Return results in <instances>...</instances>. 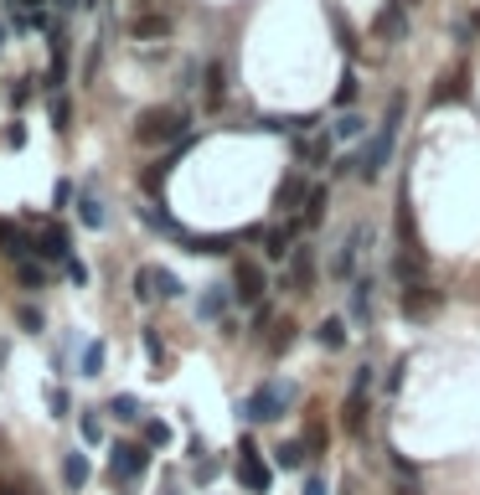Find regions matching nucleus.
<instances>
[{"label":"nucleus","mask_w":480,"mask_h":495,"mask_svg":"<svg viewBox=\"0 0 480 495\" xmlns=\"http://www.w3.org/2000/svg\"><path fill=\"white\" fill-rule=\"evenodd\" d=\"M73 202V181H57V191H52V206H67Z\"/></svg>","instance_id":"nucleus-49"},{"label":"nucleus","mask_w":480,"mask_h":495,"mask_svg":"<svg viewBox=\"0 0 480 495\" xmlns=\"http://www.w3.org/2000/svg\"><path fill=\"white\" fill-rule=\"evenodd\" d=\"M331 21H336V47H341L346 57H356V37H352V26H346V21L336 16V11H331Z\"/></svg>","instance_id":"nucleus-40"},{"label":"nucleus","mask_w":480,"mask_h":495,"mask_svg":"<svg viewBox=\"0 0 480 495\" xmlns=\"http://www.w3.org/2000/svg\"><path fill=\"white\" fill-rule=\"evenodd\" d=\"M129 284H135V300H155V289H150V284H155V274H150V268H140Z\"/></svg>","instance_id":"nucleus-42"},{"label":"nucleus","mask_w":480,"mask_h":495,"mask_svg":"<svg viewBox=\"0 0 480 495\" xmlns=\"http://www.w3.org/2000/svg\"><path fill=\"white\" fill-rule=\"evenodd\" d=\"M78 433H83L88 444H99V439H104V418H99V412H83V418H78Z\"/></svg>","instance_id":"nucleus-38"},{"label":"nucleus","mask_w":480,"mask_h":495,"mask_svg":"<svg viewBox=\"0 0 480 495\" xmlns=\"http://www.w3.org/2000/svg\"><path fill=\"white\" fill-rule=\"evenodd\" d=\"M232 300H238V294H228L223 284H212L207 294H202V305H196V309H202V320H228V305H232Z\"/></svg>","instance_id":"nucleus-19"},{"label":"nucleus","mask_w":480,"mask_h":495,"mask_svg":"<svg viewBox=\"0 0 480 495\" xmlns=\"http://www.w3.org/2000/svg\"><path fill=\"white\" fill-rule=\"evenodd\" d=\"M408 11H414L408 0H388L372 16V41H388V47H393V41L408 37Z\"/></svg>","instance_id":"nucleus-10"},{"label":"nucleus","mask_w":480,"mask_h":495,"mask_svg":"<svg viewBox=\"0 0 480 495\" xmlns=\"http://www.w3.org/2000/svg\"><path fill=\"white\" fill-rule=\"evenodd\" d=\"M290 284L300 289V294L315 284V248H294L290 253Z\"/></svg>","instance_id":"nucleus-17"},{"label":"nucleus","mask_w":480,"mask_h":495,"mask_svg":"<svg viewBox=\"0 0 480 495\" xmlns=\"http://www.w3.org/2000/svg\"><path fill=\"white\" fill-rule=\"evenodd\" d=\"M5 356H11V341H0V367H5Z\"/></svg>","instance_id":"nucleus-54"},{"label":"nucleus","mask_w":480,"mask_h":495,"mask_svg":"<svg viewBox=\"0 0 480 495\" xmlns=\"http://www.w3.org/2000/svg\"><path fill=\"white\" fill-rule=\"evenodd\" d=\"M331 129H326V135H315L310 144H300V150H305V155H310V165H320V161H331Z\"/></svg>","instance_id":"nucleus-34"},{"label":"nucleus","mask_w":480,"mask_h":495,"mask_svg":"<svg viewBox=\"0 0 480 495\" xmlns=\"http://www.w3.org/2000/svg\"><path fill=\"white\" fill-rule=\"evenodd\" d=\"M269 320H274V309H269V305H258V315H253V330L264 335V326H269Z\"/></svg>","instance_id":"nucleus-51"},{"label":"nucleus","mask_w":480,"mask_h":495,"mask_svg":"<svg viewBox=\"0 0 480 495\" xmlns=\"http://www.w3.org/2000/svg\"><path fill=\"white\" fill-rule=\"evenodd\" d=\"M310 191H315V186H305V176H300V170H294V176H284V181H279V191H274V212H294L300 202H310Z\"/></svg>","instance_id":"nucleus-15"},{"label":"nucleus","mask_w":480,"mask_h":495,"mask_svg":"<svg viewBox=\"0 0 480 495\" xmlns=\"http://www.w3.org/2000/svg\"><path fill=\"white\" fill-rule=\"evenodd\" d=\"M397 495H418V485H414V480H403V485H397Z\"/></svg>","instance_id":"nucleus-53"},{"label":"nucleus","mask_w":480,"mask_h":495,"mask_svg":"<svg viewBox=\"0 0 480 495\" xmlns=\"http://www.w3.org/2000/svg\"><path fill=\"white\" fill-rule=\"evenodd\" d=\"M0 495H22V491H16V485H5V480H0Z\"/></svg>","instance_id":"nucleus-55"},{"label":"nucleus","mask_w":480,"mask_h":495,"mask_svg":"<svg viewBox=\"0 0 480 495\" xmlns=\"http://www.w3.org/2000/svg\"><path fill=\"white\" fill-rule=\"evenodd\" d=\"M320 346H326V351H341V346H346V320H341V315H331V320L320 326Z\"/></svg>","instance_id":"nucleus-29"},{"label":"nucleus","mask_w":480,"mask_h":495,"mask_svg":"<svg viewBox=\"0 0 480 495\" xmlns=\"http://www.w3.org/2000/svg\"><path fill=\"white\" fill-rule=\"evenodd\" d=\"M393 274L403 279V284H423V253H397Z\"/></svg>","instance_id":"nucleus-22"},{"label":"nucleus","mask_w":480,"mask_h":495,"mask_svg":"<svg viewBox=\"0 0 480 495\" xmlns=\"http://www.w3.org/2000/svg\"><path fill=\"white\" fill-rule=\"evenodd\" d=\"M145 444H150V449H166V444H170V429L161 423V418H145Z\"/></svg>","instance_id":"nucleus-36"},{"label":"nucleus","mask_w":480,"mask_h":495,"mask_svg":"<svg viewBox=\"0 0 480 495\" xmlns=\"http://www.w3.org/2000/svg\"><path fill=\"white\" fill-rule=\"evenodd\" d=\"M238 485L249 495H269L274 491V470L264 465V454H258V444L253 439H243L238 444Z\"/></svg>","instance_id":"nucleus-5"},{"label":"nucleus","mask_w":480,"mask_h":495,"mask_svg":"<svg viewBox=\"0 0 480 495\" xmlns=\"http://www.w3.org/2000/svg\"><path fill=\"white\" fill-rule=\"evenodd\" d=\"M170 31H176V21H170L166 11H145V16L129 21V37L135 41H161V37H170Z\"/></svg>","instance_id":"nucleus-14"},{"label":"nucleus","mask_w":480,"mask_h":495,"mask_svg":"<svg viewBox=\"0 0 480 495\" xmlns=\"http://www.w3.org/2000/svg\"><path fill=\"white\" fill-rule=\"evenodd\" d=\"M145 351H150V361L161 367V377H166V346H161V335H155V330H145Z\"/></svg>","instance_id":"nucleus-43"},{"label":"nucleus","mask_w":480,"mask_h":495,"mask_svg":"<svg viewBox=\"0 0 480 495\" xmlns=\"http://www.w3.org/2000/svg\"><path fill=\"white\" fill-rule=\"evenodd\" d=\"M455 99H465V73H449V78H444V88H439L434 99V109H444V103H455Z\"/></svg>","instance_id":"nucleus-31"},{"label":"nucleus","mask_w":480,"mask_h":495,"mask_svg":"<svg viewBox=\"0 0 480 495\" xmlns=\"http://www.w3.org/2000/svg\"><path fill=\"white\" fill-rule=\"evenodd\" d=\"M67 279H73V284H83V279H88V274H83V264H78V258H67Z\"/></svg>","instance_id":"nucleus-50"},{"label":"nucleus","mask_w":480,"mask_h":495,"mask_svg":"<svg viewBox=\"0 0 480 495\" xmlns=\"http://www.w3.org/2000/svg\"><path fill=\"white\" fill-rule=\"evenodd\" d=\"M150 274H155V294H161V300H181V279H176L170 268H150Z\"/></svg>","instance_id":"nucleus-33"},{"label":"nucleus","mask_w":480,"mask_h":495,"mask_svg":"<svg viewBox=\"0 0 480 495\" xmlns=\"http://www.w3.org/2000/svg\"><path fill=\"white\" fill-rule=\"evenodd\" d=\"M16 279H22L26 289H42L47 284V274H42V264H31V258H26V264H16Z\"/></svg>","instance_id":"nucleus-37"},{"label":"nucleus","mask_w":480,"mask_h":495,"mask_svg":"<svg viewBox=\"0 0 480 495\" xmlns=\"http://www.w3.org/2000/svg\"><path fill=\"white\" fill-rule=\"evenodd\" d=\"M104 341H88L83 346V361H78V377H99V371H104Z\"/></svg>","instance_id":"nucleus-27"},{"label":"nucleus","mask_w":480,"mask_h":495,"mask_svg":"<svg viewBox=\"0 0 480 495\" xmlns=\"http://www.w3.org/2000/svg\"><path fill=\"white\" fill-rule=\"evenodd\" d=\"M294 397H300V387L274 377V382H264L238 412H243V423H274V418H284V412L294 408Z\"/></svg>","instance_id":"nucleus-2"},{"label":"nucleus","mask_w":480,"mask_h":495,"mask_svg":"<svg viewBox=\"0 0 480 495\" xmlns=\"http://www.w3.org/2000/svg\"><path fill=\"white\" fill-rule=\"evenodd\" d=\"M470 31H480V11H476V16H470Z\"/></svg>","instance_id":"nucleus-57"},{"label":"nucleus","mask_w":480,"mask_h":495,"mask_svg":"<svg viewBox=\"0 0 480 495\" xmlns=\"http://www.w3.org/2000/svg\"><path fill=\"white\" fill-rule=\"evenodd\" d=\"M403 371H408V361H397V367L388 371V397H397V387H403Z\"/></svg>","instance_id":"nucleus-47"},{"label":"nucleus","mask_w":480,"mask_h":495,"mask_svg":"<svg viewBox=\"0 0 480 495\" xmlns=\"http://www.w3.org/2000/svg\"><path fill=\"white\" fill-rule=\"evenodd\" d=\"M78 5H83V0H57V11H63V16H67V11H78Z\"/></svg>","instance_id":"nucleus-52"},{"label":"nucleus","mask_w":480,"mask_h":495,"mask_svg":"<svg viewBox=\"0 0 480 495\" xmlns=\"http://www.w3.org/2000/svg\"><path fill=\"white\" fill-rule=\"evenodd\" d=\"M31 82L37 78H16V88H11V109H26V103H31Z\"/></svg>","instance_id":"nucleus-45"},{"label":"nucleus","mask_w":480,"mask_h":495,"mask_svg":"<svg viewBox=\"0 0 480 495\" xmlns=\"http://www.w3.org/2000/svg\"><path fill=\"white\" fill-rule=\"evenodd\" d=\"M78 217H83V227H104V222H109L104 202H99L93 191H83V196H78Z\"/></svg>","instance_id":"nucleus-25"},{"label":"nucleus","mask_w":480,"mask_h":495,"mask_svg":"<svg viewBox=\"0 0 480 495\" xmlns=\"http://www.w3.org/2000/svg\"><path fill=\"white\" fill-rule=\"evenodd\" d=\"M367 387H372V367H356L352 392H346V408H341V423H346V433H362V429H367Z\"/></svg>","instance_id":"nucleus-9"},{"label":"nucleus","mask_w":480,"mask_h":495,"mask_svg":"<svg viewBox=\"0 0 480 495\" xmlns=\"http://www.w3.org/2000/svg\"><path fill=\"white\" fill-rule=\"evenodd\" d=\"M397 305H403V315H408L414 326H423L429 315L444 309V289H434L429 279H423V284H403V300H397Z\"/></svg>","instance_id":"nucleus-6"},{"label":"nucleus","mask_w":480,"mask_h":495,"mask_svg":"<svg viewBox=\"0 0 480 495\" xmlns=\"http://www.w3.org/2000/svg\"><path fill=\"white\" fill-rule=\"evenodd\" d=\"M16 326H22L26 335H42V309H37V305H16Z\"/></svg>","instance_id":"nucleus-35"},{"label":"nucleus","mask_w":480,"mask_h":495,"mask_svg":"<svg viewBox=\"0 0 480 495\" xmlns=\"http://www.w3.org/2000/svg\"><path fill=\"white\" fill-rule=\"evenodd\" d=\"M362 243H372V227H367V222H356L352 232L336 243V253H331V279H336V284L362 279V274H356V264H362Z\"/></svg>","instance_id":"nucleus-4"},{"label":"nucleus","mask_w":480,"mask_h":495,"mask_svg":"<svg viewBox=\"0 0 480 495\" xmlns=\"http://www.w3.org/2000/svg\"><path fill=\"white\" fill-rule=\"evenodd\" d=\"M300 495H326V480H320V474H305V485H300Z\"/></svg>","instance_id":"nucleus-48"},{"label":"nucleus","mask_w":480,"mask_h":495,"mask_svg":"<svg viewBox=\"0 0 480 495\" xmlns=\"http://www.w3.org/2000/svg\"><path fill=\"white\" fill-rule=\"evenodd\" d=\"M356 93H362V82H356V73H341V82H336L331 103H336V109H341V114H346V109H352V103H356Z\"/></svg>","instance_id":"nucleus-26"},{"label":"nucleus","mask_w":480,"mask_h":495,"mask_svg":"<svg viewBox=\"0 0 480 495\" xmlns=\"http://www.w3.org/2000/svg\"><path fill=\"white\" fill-rule=\"evenodd\" d=\"M352 305H346V315H352L356 326H367L372 320V305H377V279L372 274H362V279H352Z\"/></svg>","instance_id":"nucleus-12"},{"label":"nucleus","mask_w":480,"mask_h":495,"mask_svg":"<svg viewBox=\"0 0 480 495\" xmlns=\"http://www.w3.org/2000/svg\"><path fill=\"white\" fill-rule=\"evenodd\" d=\"M264 289H269V274H264L258 258H238V264H232V294H238L243 305H258Z\"/></svg>","instance_id":"nucleus-8"},{"label":"nucleus","mask_w":480,"mask_h":495,"mask_svg":"<svg viewBox=\"0 0 480 495\" xmlns=\"http://www.w3.org/2000/svg\"><path fill=\"white\" fill-rule=\"evenodd\" d=\"M5 144H16V150L26 144V124H22V119H16V124H5Z\"/></svg>","instance_id":"nucleus-46"},{"label":"nucleus","mask_w":480,"mask_h":495,"mask_svg":"<svg viewBox=\"0 0 480 495\" xmlns=\"http://www.w3.org/2000/svg\"><path fill=\"white\" fill-rule=\"evenodd\" d=\"M274 459H279L284 470H300V465H305V444H284V449H274Z\"/></svg>","instance_id":"nucleus-39"},{"label":"nucleus","mask_w":480,"mask_h":495,"mask_svg":"<svg viewBox=\"0 0 480 495\" xmlns=\"http://www.w3.org/2000/svg\"><path fill=\"white\" fill-rule=\"evenodd\" d=\"M290 346H294V326H290V320H284V326L274 330V341H269V351H274V356H279V351H290Z\"/></svg>","instance_id":"nucleus-44"},{"label":"nucleus","mask_w":480,"mask_h":495,"mask_svg":"<svg viewBox=\"0 0 480 495\" xmlns=\"http://www.w3.org/2000/svg\"><path fill=\"white\" fill-rule=\"evenodd\" d=\"M47 47H52V57H47V78H42V88L63 93L67 67H73V37H67L63 26H57V31H47Z\"/></svg>","instance_id":"nucleus-7"},{"label":"nucleus","mask_w":480,"mask_h":495,"mask_svg":"<svg viewBox=\"0 0 480 495\" xmlns=\"http://www.w3.org/2000/svg\"><path fill=\"white\" fill-rule=\"evenodd\" d=\"M37 258H47V264H67V258H73V232H67V227H47L42 238H37Z\"/></svg>","instance_id":"nucleus-13"},{"label":"nucleus","mask_w":480,"mask_h":495,"mask_svg":"<svg viewBox=\"0 0 480 495\" xmlns=\"http://www.w3.org/2000/svg\"><path fill=\"white\" fill-rule=\"evenodd\" d=\"M52 129H57V135L73 129V99H67V93H52Z\"/></svg>","instance_id":"nucleus-30"},{"label":"nucleus","mask_w":480,"mask_h":495,"mask_svg":"<svg viewBox=\"0 0 480 495\" xmlns=\"http://www.w3.org/2000/svg\"><path fill=\"white\" fill-rule=\"evenodd\" d=\"M83 5H99V0H83Z\"/></svg>","instance_id":"nucleus-59"},{"label":"nucleus","mask_w":480,"mask_h":495,"mask_svg":"<svg viewBox=\"0 0 480 495\" xmlns=\"http://www.w3.org/2000/svg\"><path fill=\"white\" fill-rule=\"evenodd\" d=\"M109 412H114V418H125V423H135L145 408H140V397H135V392H119V397L109 403Z\"/></svg>","instance_id":"nucleus-32"},{"label":"nucleus","mask_w":480,"mask_h":495,"mask_svg":"<svg viewBox=\"0 0 480 495\" xmlns=\"http://www.w3.org/2000/svg\"><path fill=\"white\" fill-rule=\"evenodd\" d=\"M63 485H67V491H83V485H88V459L78 449L63 454Z\"/></svg>","instance_id":"nucleus-20"},{"label":"nucleus","mask_w":480,"mask_h":495,"mask_svg":"<svg viewBox=\"0 0 480 495\" xmlns=\"http://www.w3.org/2000/svg\"><path fill=\"white\" fill-rule=\"evenodd\" d=\"M145 470H150V444H119L114 459H109V474H114L119 485H135Z\"/></svg>","instance_id":"nucleus-11"},{"label":"nucleus","mask_w":480,"mask_h":495,"mask_svg":"<svg viewBox=\"0 0 480 495\" xmlns=\"http://www.w3.org/2000/svg\"><path fill=\"white\" fill-rule=\"evenodd\" d=\"M47 408H52V418H67V408H73L67 387H47Z\"/></svg>","instance_id":"nucleus-41"},{"label":"nucleus","mask_w":480,"mask_h":495,"mask_svg":"<svg viewBox=\"0 0 480 495\" xmlns=\"http://www.w3.org/2000/svg\"><path fill=\"white\" fill-rule=\"evenodd\" d=\"M403 109H408V93L397 88L393 103H388V119H382V129L372 135V144L362 150V181H382V165L393 161V150H397V129H403Z\"/></svg>","instance_id":"nucleus-1"},{"label":"nucleus","mask_w":480,"mask_h":495,"mask_svg":"<svg viewBox=\"0 0 480 495\" xmlns=\"http://www.w3.org/2000/svg\"><path fill=\"white\" fill-rule=\"evenodd\" d=\"M223 99H228V67L207 62V109H223Z\"/></svg>","instance_id":"nucleus-21"},{"label":"nucleus","mask_w":480,"mask_h":495,"mask_svg":"<svg viewBox=\"0 0 480 495\" xmlns=\"http://www.w3.org/2000/svg\"><path fill=\"white\" fill-rule=\"evenodd\" d=\"M362 135H367V119H362L356 109H346V114L331 124V140H336V144H356Z\"/></svg>","instance_id":"nucleus-18"},{"label":"nucleus","mask_w":480,"mask_h":495,"mask_svg":"<svg viewBox=\"0 0 480 495\" xmlns=\"http://www.w3.org/2000/svg\"><path fill=\"white\" fill-rule=\"evenodd\" d=\"M326 202H331V191H326V186H315V191H310V202H305V217H300V222H305V232L326 222Z\"/></svg>","instance_id":"nucleus-23"},{"label":"nucleus","mask_w":480,"mask_h":495,"mask_svg":"<svg viewBox=\"0 0 480 495\" xmlns=\"http://www.w3.org/2000/svg\"><path fill=\"white\" fill-rule=\"evenodd\" d=\"M5 238H11V227H5V222H0V248H5Z\"/></svg>","instance_id":"nucleus-56"},{"label":"nucleus","mask_w":480,"mask_h":495,"mask_svg":"<svg viewBox=\"0 0 480 495\" xmlns=\"http://www.w3.org/2000/svg\"><path fill=\"white\" fill-rule=\"evenodd\" d=\"M300 227H305V222H284V227H274V232H264V258H274V264H279V258H290Z\"/></svg>","instance_id":"nucleus-16"},{"label":"nucleus","mask_w":480,"mask_h":495,"mask_svg":"<svg viewBox=\"0 0 480 495\" xmlns=\"http://www.w3.org/2000/svg\"><path fill=\"white\" fill-rule=\"evenodd\" d=\"M191 124L187 109H176V103H155L145 109L140 119H135V140L140 144H166V140H181V129Z\"/></svg>","instance_id":"nucleus-3"},{"label":"nucleus","mask_w":480,"mask_h":495,"mask_svg":"<svg viewBox=\"0 0 480 495\" xmlns=\"http://www.w3.org/2000/svg\"><path fill=\"white\" fill-rule=\"evenodd\" d=\"M5 253H11V264H26V258L37 253V238H26V232H16V227H11V238H5Z\"/></svg>","instance_id":"nucleus-28"},{"label":"nucleus","mask_w":480,"mask_h":495,"mask_svg":"<svg viewBox=\"0 0 480 495\" xmlns=\"http://www.w3.org/2000/svg\"><path fill=\"white\" fill-rule=\"evenodd\" d=\"M0 52H5V26H0Z\"/></svg>","instance_id":"nucleus-58"},{"label":"nucleus","mask_w":480,"mask_h":495,"mask_svg":"<svg viewBox=\"0 0 480 495\" xmlns=\"http://www.w3.org/2000/svg\"><path fill=\"white\" fill-rule=\"evenodd\" d=\"M187 243H191V253H202V258H228L232 253V238H196V232H191Z\"/></svg>","instance_id":"nucleus-24"}]
</instances>
